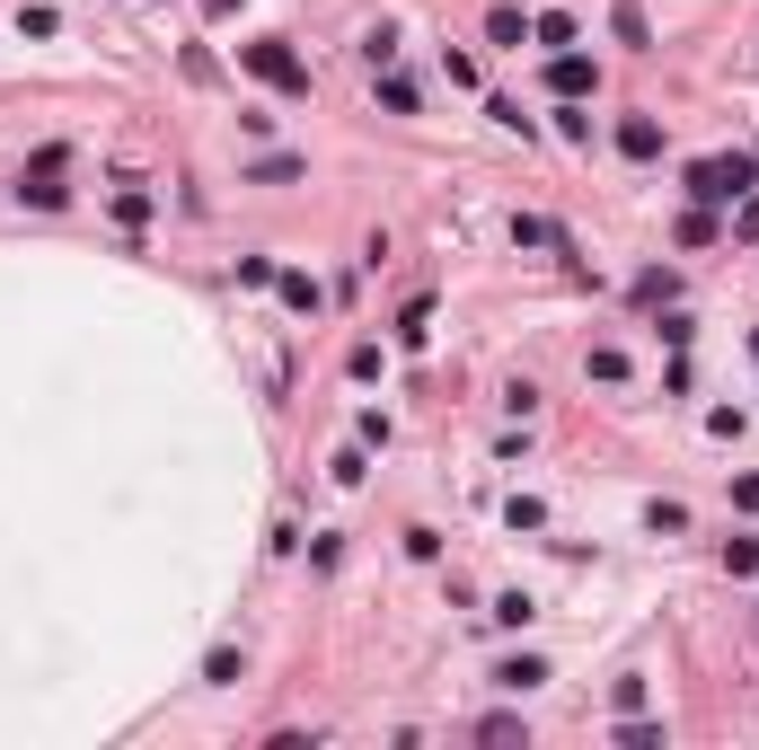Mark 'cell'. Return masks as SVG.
<instances>
[{
	"label": "cell",
	"instance_id": "cell-1",
	"mask_svg": "<svg viewBox=\"0 0 759 750\" xmlns=\"http://www.w3.org/2000/svg\"><path fill=\"white\" fill-rule=\"evenodd\" d=\"M751 186H759L751 150H724V159H698V168H689V195H698V204H733V195H751Z\"/></svg>",
	"mask_w": 759,
	"mask_h": 750
},
{
	"label": "cell",
	"instance_id": "cell-2",
	"mask_svg": "<svg viewBox=\"0 0 759 750\" xmlns=\"http://www.w3.org/2000/svg\"><path fill=\"white\" fill-rule=\"evenodd\" d=\"M248 71H256V80H274V89H292V98L309 89V71H300L283 45H248Z\"/></svg>",
	"mask_w": 759,
	"mask_h": 750
},
{
	"label": "cell",
	"instance_id": "cell-3",
	"mask_svg": "<svg viewBox=\"0 0 759 750\" xmlns=\"http://www.w3.org/2000/svg\"><path fill=\"white\" fill-rule=\"evenodd\" d=\"M619 150H628V159H662V125H653V116H628V125H619Z\"/></svg>",
	"mask_w": 759,
	"mask_h": 750
},
{
	"label": "cell",
	"instance_id": "cell-4",
	"mask_svg": "<svg viewBox=\"0 0 759 750\" xmlns=\"http://www.w3.org/2000/svg\"><path fill=\"white\" fill-rule=\"evenodd\" d=\"M583 89H601V71L583 53H556V98H583Z\"/></svg>",
	"mask_w": 759,
	"mask_h": 750
},
{
	"label": "cell",
	"instance_id": "cell-5",
	"mask_svg": "<svg viewBox=\"0 0 759 750\" xmlns=\"http://www.w3.org/2000/svg\"><path fill=\"white\" fill-rule=\"evenodd\" d=\"M548 680V662L539 653H512V662H495V689H539Z\"/></svg>",
	"mask_w": 759,
	"mask_h": 750
},
{
	"label": "cell",
	"instance_id": "cell-6",
	"mask_svg": "<svg viewBox=\"0 0 759 750\" xmlns=\"http://www.w3.org/2000/svg\"><path fill=\"white\" fill-rule=\"evenodd\" d=\"M610 27H619V45H635V53H644V45H653V18H644V9H635V0H619V9H610Z\"/></svg>",
	"mask_w": 759,
	"mask_h": 750
},
{
	"label": "cell",
	"instance_id": "cell-7",
	"mask_svg": "<svg viewBox=\"0 0 759 750\" xmlns=\"http://www.w3.org/2000/svg\"><path fill=\"white\" fill-rule=\"evenodd\" d=\"M486 36H495V45H504V53H521V36H530V18H521V9H486Z\"/></svg>",
	"mask_w": 759,
	"mask_h": 750
},
{
	"label": "cell",
	"instance_id": "cell-8",
	"mask_svg": "<svg viewBox=\"0 0 759 750\" xmlns=\"http://www.w3.org/2000/svg\"><path fill=\"white\" fill-rule=\"evenodd\" d=\"M512 239H521V248H565V230H556V221H539V213H521V221H512Z\"/></svg>",
	"mask_w": 759,
	"mask_h": 750
},
{
	"label": "cell",
	"instance_id": "cell-9",
	"mask_svg": "<svg viewBox=\"0 0 759 750\" xmlns=\"http://www.w3.org/2000/svg\"><path fill=\"white\" fill-rule=\"evenodd\" d=\"M363 62H372V71L397 62V27H372V36H363Z\"/></svg>",
	"mask_w": 759,
	"mask_h": 750
},
{
	"label": "cell",
	"instance_id": "cell-10",
	"mask_svg": "<svg viewBox=\"0 0 759 750\" xmlns=\"http://www.w3.org/2000/svg\"><path fill=\"white\" fill-rule=\"evenodd\" d=\"M274 283H283V300H292V309H300V318H309V309H318V283H309V274H274Z\"/></svg>",
	"mask_w": 759,
	"mask_h": 750
},
{
	"label": "cell",
	"instance_id": "cell-11",
	"mask_svg": "<svg viewBox=\"0 0 759 750\" xmlns=\"http://www.w3.org/2000/svg\"><path fill=\"white\" fill-rule=\"evenodd\" d=\"M424 327H433V300H406V318H397V345H424Z\"/></svg>",
	"mask_w": 759,
	"mask_h": 750
},
{
	"label": "cell",
	"instance_id": "cell-12",
	"mask_svg": "<svg viewBox=\"0 0 759 750\" xmlns=\"http://www.w3.org/2000/svg\"><path fill=\"white\" fill-rule=\"evenodd\" d=\"M592 379H610V388H619V379H628V354H619V345H592Z\"/></svg>",
	"mask_w": 759,
	"mask_h": 750
},
{
	"label": "cell",
	"instance_id": "cell-13",
	"mask_svg": "<svg viewBox=\"0 0 759 750\" xmlns=\"http://www.w3.org/2000/svg\"><path fill=\"white\" fill-rule=\"evenodd\" d=\"M379 107H388V116H415V89H406V80L388 71V80H379Z\"/></svg>",
	"mask_w": 759,
	"mask_h": 750
},
{
	"label": "cell",
	"instance_id": "cell-14",
	"mask_svg": "<svg viewBox=\"0 0 759 750\" xmlns=\"http://www.w3.org/2000/svg\"><path fill=\"white\" fill-rule=\"evenodd\" d=\"M556 132H565V141H592V116H583V107L565 98V107H556Z\"/></svg>",
	"mask_w": 759,
	"mask_h": 750
},
{
	"label": "cell",
	"instance_id": "cell-15",
	"mask_svg": "<svg viewBox=\"0 0 759 750\" xmlns=\"http://www.w3.org/2000/svg\"><path fill=\"white\" fill-rule=\"evenodd\" d=\"M733 230H742V239H759V195L742 204V221H733Z\"/></svg>",
	"mask_w": 759,
	"mask_h": 750
},
{
	"label": "cell",
	"instance_id": "cell-16",
	"mask_svg": "<svg viewBox=\"0 0 759 750\" xmlns=\"http://www.w3.org/2000/svg\"><path fill=\"white\" fill-rule=\"evenodd\" d=\"M204 9H230V0H204Z\"/></svg>",
	"mask_w": 759,
	"mask_h": 750
}]
</instances>
